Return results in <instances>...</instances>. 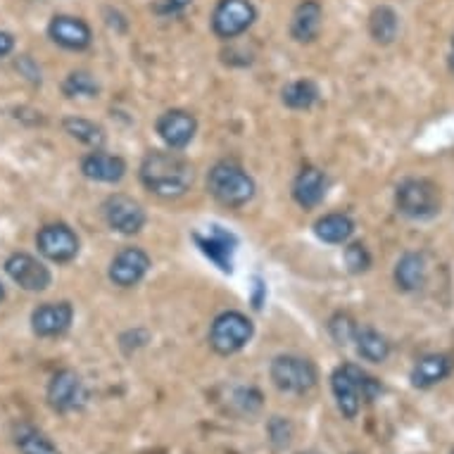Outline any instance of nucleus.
<instances>
[{"label": "nucleus", "mask_w": 454, "mask_h": 454, "mask_svg": "<svg viewBox=\"0 0 454 454\" xmlns=\"http://www.w3.org/2000/svg\"><path fill=\"white\" fill-rule=\"evenodd\" d=\"M141 181L160 198H179L193 186V167L179 153L155 150L141 164Z\"/></svg>", "instance_id": "1"}, {"label": "nucleus", "mask_w": 454, "mask_h": 454, "mask_svg": "<svg viewBox=\"0 0 454 454\" xmlns=\"http://www.w3.org/2000/svg\"><path fill=\"white\" fill-rule=\"evenodd\" d=\"M335 404L345 419H355L362 410V403H373L383 393L379 379H373L357 364L338 366L331 376Z\"/></svg>", "instance_id": "2"}, {"label": "nucleus", "mask_w": 454, "mask_h": 454, "mask_svg": "<svg viewBox=\"0 0 454 454\" xmlns=\"http://www.w3.org/2000/svg\"><path fill=\"white\" fill-rule=\"evenodd\" d=\"M209 193L216 202L226 207H243L253 200L254 181L253 176L236 162H216L207 174Z\"/></svg>", "instance_id": "3"}, {"label": "nucleus", "mask_w": 454, "mask_h": 454, "mask_svg": "<svg viewBox=\"0 0 454 454\" xmlns=\"http://www.w3.org/2000/svg\"><path fill=\"white\" fill-rule=\"evenodd\" d=\"M395 207L407 219H433L440 212V191L428 179H404L395 191Z\"/></svg>", "instance_id": "4"}, {"label": "nucleus", "mask_w": 454, "mask_h": 454, "mask_svg": "<svg viewBox=\"0 0 454 454\" xmlns=\"http://www.w3.org/2000/svg\"><path fill=\"white\" fill-rule=\"evenodd\" d=\"M269 376H271V383L281 393L291 395L309 393L317 386V380H319L317 366L309 359L295 357V355H278V357H274V362L269 366Z\"/></svg>", "instance_id": "5"}, {"label": "nucleus", "mask_w": 454, "mask_h": 454, "mask_svg": "<svg viewBox=\"0 0 454 454\" xmlns=\"http://www.w3.org/2000/svg\"><path fill=\"white\" fill-rule=\"evenodd\" d=\"M254 333L253 321L247 319L246 314L240 312H223L212 321L209 328V345L216 355H236L250 343Z\"/></svg>", "instance_id": "6"}, {"label": "nucleus", "mask_w": 454, "mask_h": 454, "mask_svg": "<svg viewBox=\"0 0 454 454\" xmlns=\"http://www.w3.org/2000/svg\"><path fill=\"white\" fill-rule=\"evenodd\" d=\"M86 387H83L82 376L72 369H62L48 383V404L58 414H69V411L82 410L86 404Z\"/></svg>", "instance_id": "7"}, {"label": "nucleus", "mask_w": 454, "mask_h": 454, "mask_svg": "<svg viewBox=\"0 0 454 454\" xmlns=\"http://www.w3.org/2000/svg\"><path fill=\"white\" fill-rule=\"evenodd\" d=\"M254 5L250 0H219L212 12V29L216 36L236 38L253 27Z\"/></svg>", "instance_id": "8"}, {"label": "nucleus", "mask_w": 454, "mask_h": 454, "mask_svg": "<svg viewBox=\"0 0 454 454\" xmlns=\"http://www.w3.org/2000/svg\"><path fill=\"white\" fill-rule=\"evenodd\" d=\"M103 215L112 231L121 236H134L145 226V209L129 195H110L103 205Z\"/></svg>", "instance_id": "9"}, {"label": "nucleus", "mask_w": 454, "mask_h": 454, "mask_svg": "<svg viewBox=\"0 0 454 454\" xmlns=\"http://www.w3.org/2000/svg\"><path fill=\"white\" fill-rule=\"evenodd\" d=\"M36 247L45 260L65 264L79 254V239L67 223H48L36 233Z\"/></svg>", "instance_id": "10"}, {"label": "nucleus", "mask_w": 454, "mask_h": 454, "mask_svg": "<svg viewBox=\"0 0 454 454\" xmlns=\"http://www.w3.org/2000/svg\"><path fill=\"white\" fill-rule=\"evenodd\" d=\"M5 274L10 276V281L17 283L22 291L29 293H41L45 291L52 281L51 269L45 267L43 262L31 257L27 253H15L10 254L5 260Z\"/></svg>", "instance_id": "11"}, {"label": "nucleus", "mask_w": 454, "mask_h": 454, "mask_svg": "<svg viewBox=\"0 0 454 454\" xmlns=\"http://www.w3.org/2000/svg\"><path fill=\"white\" fill-rule=\"evenodd\" d=\"M74 321V307L69 302H45L31 314V328L38 338H58L67 333Z\"/></svg>", "instance_id": "12"}, {"label": "nucleus", "mask_w": 454, "mask_h": 454, "mask_svg": "<svg viewBox=\"0 0 454 454\" xmlns=\"http://www.w3.org/2000/svg\"><path fill=\"white\" fill-rule=\"evenodd\" d=\"M150 271V257L141 247H124L110 264V281L120 288H131Z\"/></svg>", "instance_id": "13"}, {"label": "nucleus", "mask_w": 454, "mask_h": 454, "mask_svg": "<svg viewBox=\"0 0 454 454\" xmlns=\"http://www.w3.org/2000/svg\"><path fill=\"white\" fill-rule=\"evenodd\" d=\"M195 131H198V121L186 110H169L157 120V134L172 150L186 148L193 141Z\"/></svg>", "instance_id": "14"}, {"label": "nucleus", "mask_w": 454, "mask_h": 454, "mask_svg": "<svg viewBox=\"0 0 454 454\" xmlns=\"http://www.w3.org/2000/svg\"><path fill=\"white\" fill-rule=\"evenodd\" d=\"M48 36L67 51H86L93 41L90 27L79 17L58 15L48 24Z\"/></svg>", "instance_id": "15"}, {"label": "nucleus", "mask_w": 454, "mask_h": 454, "mask_svg": "<svg viewBox=\"0 0 454 454\" xmlns=\"http://www.w3.org/2000/svg\"><path fill=\"white\" fill-rule=\"evenodd\" d=\"M195 246L205 257L215 262L222 271H231V257L236 253V236L223 231L222 226H212L207 233H193Z\"/></svg>", "instance_id": "16"}, {"label": "nucleus", "mask_w": 454, "mask_h": 454, "mask_svg": "<svg viewBox=\"0 0 454 454\" xmlns=\"http://www.w3.org/2000/svg\"><path fill=\"white\" fill-rule=\"evenodd\" d=\"M82 172L86 179L100 184H117L127 174V162L120 155H110L103 150H93L82 160Z\"/></svg>", "instance_id": "17"}, {"label": "nucleus", "mask_w": 454, "mask_h": 454, "mask_svg": "<svg viewBox=\"0 0 454 454\" xmlns=\"http://www.w3.org/2000/svg\"><path fill=\"white\" fill-rule=\"evenodd\" d=\"M454 372V359L450 355L435 352V355H426L414 364L411 369V386L419 390H428V387L438 386Z\"/></svg>", "instance_id": "18"}, {"label": "nucleus", "mask_w": 454, "mask_h": 454, "mask_svg": "<svg viewBox=\"0 0 454 454\" xmlns=\"http://www.w3.org/2000/svg\"><path fill=\"white\" fill-rule=\"evenodd\" d=\"M395 283L404 293H417L426 286L428 278V267L426 257L421 253H404L397 264H395Z\"/></svg>", "instance_id": "19"}, {"label": "nucleus", "mask_w": 454, "mask_h": 454, "mask_svg": "<svg viewBox=\"0 0 454 454\" xmlns=\"http://www.w3.org/2000/svg\"><path fill=\"white\" fill-rule=\"evenodd\" d=\"M326 195V176L314 167H307L298 174V179L293 184V198L300 207L312 209L317 207Z\"/></svg>", "instance_id": "20"}, {"label": "nucleus", "mask_w": 454, "mask_h": 454, "mask_svg": "<svg viewBox=\"0 0 454 454\" xmlns=\"http://www.w3.org/2000/svg\"><path fill=\"white\" fill-rule=\"evenodd\" d=\"M321 5L317 0H305L300 3L295 15H293L291 22V36L298 41V43H309L314 38L319 36L321 29Z\"/></svg>", "instance_id": "21"}, {"label": "nucleus", "mask_w": 454, "mask_h": 454, "mask_svg": "<svg viewBox=\"0 0 454 454\" xmlns=\"http://www.w3.org/2000/svg\"><path fill=\"white\" fill-rule=\"evenodd\" d=\"M355 348H357V355L366 362H373V364H380L390 357V343H387L386 335H380L379 331L373 328H357L355 333Z\"/></svg>", "instance_id": "22"}, {"label": "nucleus", "mask_w": 454, "mask_h": 454, "mask_svg": "<svg viewBox=\"0 0 454 454\" xmlns=\"http://www.w3.org/2000/svg\"><path fill=\"white\" fill-rule=\"evenodd\" d=\"M314 233L324 243L340 246V243H348L355 233V222L348 215H326L314 223Z\"/></svg>", "instance_id": "23"}, {"label": "nucleus", "mask_w": 454, "mask_h": 454, "mask_svg": "<svg viewBox=\"0 0 454 454\" xmlns=\"http://www.w3.org/2000/svg\"><path fill=\"white\" fill-rule=\"evenodd\" d=\"M397 31H400V17H397L393 8L380 5V8L373 10L372 17H369V34H372L376 43H393L395 38H397Z\"/></svg>", "instance_id": "24"}, {"label": "nucleus", "mask_w": 454, "mask_h": 454, "mask_svg": "<svg viewBox=\"0 0 454 454\" xmlns=\"http://www.w3.org/2000/svg\"><path fill=\"white\" fill-rule=\"evenodd\" d=\"M281 100L291 110H309L319 100V86L309 79H298L281 90Z\"/></svg>", "instance_id": "25"}, {"label": "nucleus", "mask_w": 454, "mask_h": 454, "mask_svg": "<svg viewBox=\"0 0 454 454\" xmlns=\"http://www.w3.org/2000/svg\"><path fill=\"white\" fill-rule=\"evenodd\" d=\"M62 129L67 131L72 138H76L83 145H89L93 150H100L105 145V131L100 124L90 120H83V117H67L62 121Z\"/></svg>", "instance_id": "26"}, {"label": "nucleus", "mask_w": 454, "mask_h": 454, "mask_svg": "<svg viewBox=\"0 0 454 454\" xmlns=\"http://www.w3.org/2000/svg\"><path fill=\"white\" fill-rule=\"evenodd\" d=\"M15 442L22 454H60L55 442L34 426H20L15 431Z\"/></svg>", "instance_id": "27"}, {"label": "nucleus", "mask_w": 454, "mask_h": 454, "mask_svg": "<svg viewBox=\"0 0 454 454\" xmlns=\"http://www.w3.org/2000/svg\"><path fill=\"white\" fill-rule=\"evenodd\" d=\"M62 93L67 98H96L100 93V86H98L96 76L90 72H72V74L62 82Z\"/></svg>", "instance_id": "28"}, {"label": "nucleus", "mask_w": 454, "mask_h": 454, "mask_svg": "<svg viewBox=\"0 0 454 454\" xmlns=\"http://www.w3.org/2000/svg\"><path fill=\"white\" fill-rule=\"evenodd\" d=\"M293 435H295V428H293L291 419L286 417H271L267 424V438L269 445L274 447L276 452H283L288 450L293 442Z\"/></svg>", "instance_id": "29"}, {"label": "nucleus", "mask_w": 454, "mask_h": 454, "mask_svg": "<svg viewBox=\"0 0 454 454\" xmlns=\"http://www.w3.org/2000/svg\"><path fill=\"white\" fill-rule=\"evenodd\" d=\"M357 324H355V319H352L350 314H343L338 312L333 317V319L328 321V331H331V335H333V340L338 345H348L355 340V333H357Z\"/></svg>", "instance_id": "30"}, {"label": "nucleus", "mask_w": 454, "mask_h": 454, "mask_svg": "<svg viewBox=\"0 0 454 454\" xmlns=\"http://www.w3.org/2000/svg\"><path fill=\"white\" fill-rule=\"evenodd\" d=\"M345 264L352 274H364L366 269L372 267V254L362 243H352L345 247Z\"/></svg>", "instance_id": "31"}, {"label": "nucleus", "mask_w": 454, "mask_h": 454, "mask_svg": "<svg viewBox=\"0 0 454 454\" xmlns=\"http://www.w3.org/2000/svg\"><path fill=\"white\" fill-rule=\"evenodd\" d=\"M236 403L243 411H257L262 407V395L254 387H240L236 393Z\"/></svg>", "instance_id": "32"}, {"label": "nucleus", "mask_w": 454, "mask_h": 454, "mask_svg": "<svg viewBox=\"0 0 454 454\" xmlns=\"http://www.w3.org/2000/svg\"><path fill=\"white\" fill-rule=\"evenodd\" d=\"M191 5V0H160L155 5V12L160 15H179Z\"/></svg>", "instance_id": "33"}, {"label": "nucleus", "mask_w": 454, "mask_h": 454, "mask_svg": "<svg viewBox=\"0 0 454 454\" xmlns=\"http://www.w3.org/2000/svg\"><path fill=\"white\" fill-rule=\"evenodd\" d=\"M17 69H20L22 74H27V79H29V82L41 83V72H38L36 65H34V62H31L29 58H27V55H24V58H20V60H17Z\"/></svg>", "instance_id": "34"}, {"label": "nucleus", "mask_w": 454, "mask_h": 454, "mask_svg": "<svg viewBox=\"0 0 454 454\" xmlns=\"http://www.w3.org/2000/svg\"><path fill=\"white\" fill-rule=\"evenodd\" d=\"M12 51H15V38H12V34L0 31V58H5Z\"/></svg>", "instance_id": "35"}, {"label": "nucleus", "mask_w": 454, "mask_h": 454, "mask_svg": "<svg viewBox=\"0 0 454 454\" xmlns=\"http://www.w3.org/2000/svg\"><path fill=\"white\" fill-rule=\"evenodd\" d=\"M262 300H264V283L260 278H254V295H253V305L260 309Z\"/></svg>", "instance_id": "36"}, {"label": "nucleus", "mask_w": 454, "mask_h": 454, "mask_svg": "<svg viewBox=\"0 0 454 454\" xmlns=\"http://www.w3.org/2000/svg\"><path fill=\"white\" fill-rule=\"evenodd\" d=\"M450 62H452V72H454V38H452V58H450Z\"/></svg>", "instance_id": "37"}, {"label": "nucleus", "mask_w": 454, "mask_h": 454, "mask_svg": "<svg viewBox=\"0 0 454 454\" xmlns=\"http://www.w3.org/2000/svg\"><path fill=\"white\" fill-rule=\"evenodd\" d=\"M298 454H321V452H314V450H305V452H298Z\"/></svg>", "instance_id": "38"}, {"label": "nucleus", "mask_w": 454, "mask_h": 454, "mask_svg": "<svg viewBox=\"0 0 454 454\" xmlns=\"http://www.w3.org/2000/svg\"><path fill=\"white\" fill-rule=\"evenodd\" d=\"M3 298H5V291H3V286H0V302H3Z\"/></svg>", "instance_id": "39"}]
</instances>
